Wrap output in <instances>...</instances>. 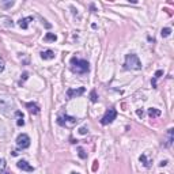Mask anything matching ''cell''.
Instances as JSON below:
<instances>
[{"mask_svg": "<svg viewBox=\"0 0 174 174\" xmlns=\"http://www.w3.org/2000/svg\"><path fill=\"white\" fill-rule=\"evenodd\" d=\"M136 114H137L139 117L142 118L143 116H144V112H143V110H140V109H137V110H136Z\"/></svg>", "mask_w": 174, "mask_h": 174, "instance_id": "cb8c5ba5", "label": "cell"}, {"mask_svg": "<svg viewBox=\"0 0 174 174\" xmlns=\"http://www.w3.org/2000/svg\"><path fill=\"white\" fill-rule=\"evenodd\" d=\"M139 160H140V162H142V163H143V166L150 167V162H148V160H147V156L144 155V154H143V155H140V156H139Z\"/></svg>", "mask_w": 174, "mask_h": 174, "instance_id": "5bb4252c", "label": "cell"}, {"mask_svg": "<svg viewBox=\"0 0 174 174\" xmlns=\"http://www.w3.org/2000/svg\"><path fill=\"white\" fill-rule=\"evenodd\" d=\"M15 116L18 117L16 125H18V127H22V125L25 124V121H23V113H22V112H19V110H16V112H15Z\"/></svg>", "mask_w": 174, "mask_h": 174, "instance_id": "7c38bea8", "label": "cell"}, {"mask_svg": "<svg viewBox=\"0 0 174 174\" xmlns=\"http://www.w3.org/2000/svg\"><path fill=\"white\" fill-rule=\"evenodd\" d=\"M3 6H4L6 8L12 7V6H14V1H7V3H3Z\"/></svg>", "mask_w": 174, "mask_h": 174, "instance_id": "603a6c76", "label": "cell"}, {"mask_svg": "<svg viewBox=\"0 0 174 174\" xmlns=\"http://www.w3.org/2000/svg\"><path fill=\"white\" fill-rule=\"evenodd\" d=\"M160 34H162V37H169V36L171 34V29H170V27H165V29H162Z\"/></svg>", "mask_w": 174, "mask_h": 174, "instance_id": "9a60e30c", "label": "cell"}, {"mask_svg": "<svg viewBox=\"0 0 174 174\" xmlns=\"http://www.w3.org/2000/svg\"><path fill=\"white\" fill-rule=\"evenodd\" d=\"M84 91H86L84 87H79V89H68L67 90V98H68V100H71V98H76V97L82 95Z\"/></svg>", "mask_w": 174, "mask_h": 174, "instance_id": "8992f818", "label": "cell"}, {"mask_svg": "<svg viewBox=\"0 0 174 174\" xmlns=\"http://www.w3.org/2000/svg\"><path fill=\"white\" fill-rule=\"evenodd\" d=\"M57 124L61 125V127H65V128H72L74 125L78 124V118L71 117V116H59L57 117Z\"/></svg>", "mask_w": 174, "mask_h": 174, "instance_id": "3957f363", "label": "cell"}, {"mask_svg": "<svg viewBox=\"0 0 174 174\" xmlns=\"http://www.w3.org/2000/svg\"><path fill=\"white\" fill-rule=\"evenodd\" d=\"M41 59L42 60H52V59H54V52L53 50H44V52H41Z\"/></svg>", "mask_w": 174, "mask_h": 174, "instance_id": "30bf717a", "label": "cell"}, {"mask_svg": "<svg viewBox=\"0 0 174 174\" xmlns=\"http://www.w3.org/2000/svg\"><path fill=\"white\" fill-rule=\"evenodd\" d=\"M167 165V160H162V162H160V166H166Z\"/></svg>", "mask_w": 174, "mask_h": 174, "instance_id": "484cf974", "label": "cell"}, {"mask_svg": "<svg viewBox=\"0 0 174 174\" xmlns=\"http://www.w3.org/2000/svg\"><path fill=\"white\" fill-rule=\"evenodd\" d=\"M6 167H7L6 159H0V174H3V171L6 170Z\"/></svg>", "mask_w": 174, "mask_h": 174, "instance_id": "ac0fdd59", "label": "cell"}, {"mask_svg": "<svg viewBox=\"0 0 174 174\" xmlns=\"http://www.w3.org/2000/svg\"><path fill=\"white\" fill-rule=\"evenodd\" d=\"M16 166H18V169H21V170L23 171H34V167L32 166V165H29L27 160H19L18 163H16Z\"/></svg>", "mask_w": 174, "mask_h": 174, "instance_id": "52a82bcc", "label": "cell"}, {"mask_svg": "<svg viewBox=\"0 0 174 174\" xmlns=\"http://www.w3.org/2000/svg\"><path fill=\"white\" fill-rule=\"evenodd\" d=\"M71 69L76 74H87L90 71V64L87 60H82L78 57H72L71 59Z\"/></svg>", "mask_w": 174, "mask_h": 174, "instance_id": "6da1fadb", "label": "cell"}, {"mask_svg": "<svg viewBox=\"0 0 174 174\" xmlns=\"http://www.w3.org/2000/svg\"><path fill=\"white\" fill-rule=\"evenodd\" d=\"M21 60L23 61L25 64H27V63H29V57L26 56V54H21Z\"/></svg>", "mask_w": 174, "mask_h": 174, "instance_id": "ffe728a7", "label": "cell"}, {"mask_svg": "<svg viewBox=\"0 0 174 174\" xmlns=\"http://www.w3.org/2000/svg\"><path fill=\"white\" fill-rule=\"evenodd\" d=\"M4 67H6V63H4V60L1 59V57H0V72H3Z\"/></svg>", "mask_w": 174, "mask_h": 174, "instance_id": "d6986e66", "label": "cell"}, {"mask_svg": "<svg viewBox=\"0 0 174 174\" xmlns=\"http://www.w3.org/2000/svg\"><path fill=\"white\" fill-rule=\"evenodd\" d=\"M97 165H98V162L95 160V162H94V166H92V170H97Z\"/></svg>", "mask_w": 174, "mask_h": 174, "instance_id": "4316f807", "label": "cell"}, {"mask_svg": "<svg viewBox=\"0 0 174 174\" xmlns=\"http://www.w3.org/2000/svg\"><path fill=\"white\" fill-rule=\"evenodd\" d=\"M26 107L29 109V112L32 114H38L39 113V106L36 102H27L26 103Z\"/></svg>", "mask_w": 174, "mask_h": 174, "instance_id": "9c48e42d", "label": "cell"}, {"mask_svg": "<svg viewBox=\"0 0 174 174\" xmlns=\"http://www.w3.org/2000/svg\"><path fill=\"white\" fill-rule=\"evenodd\" d=\"M44 39H45V41H53L54 42V41L57 39V36L56 34H53V33H46V36H45V38Z\"/></svg>", "mask_w": 174, "mask_h": 174, "instance_id": "4fadbf2b", "label": "cell"}, {"mask_svg": "<svg viewBox=\"0 0 174 174\" xmlns=\"http://www.w3.org/2000/svg\"><path fill=\"white\" fill-rule=\"evenodd\" d=\"M162 75H163V71H162V69H159V71H156V72H155V76H154V79L160 78Z\"/></svg>", "mask_w": 174, "mask_h": 174, "instance_id": "44dd1931", "label": "cell"}, {"mask_svg": "<svg viewBox=\"0 0 174 174\" xmlns=\"http://www.w3.org/2000/svg\"><path fill=\"white\" fill-rule=\"evenodd\" d=\"M78 155H79V158H82V159H86V158H87V154H86V151L82 148V147H79L78 148Z\"/></svg>", "mask_w": 174, "mask_h": 174, "instance_id": "2e32d148", "label": "cell"}, {"mask_svg": "<svg viewBox=\"0 0 174 174\" xmlns=\"http://www.w3.org/2000/svg\"><path fill=\"white\" fill-rule=\"evenodd\" d=\"M90 100H91V102H98V97H97V91L95 90H92L91 92H90Z\"/></svg>", "mask_w": 174, "mask_h": 174, "instance_id": "e0dca14e", "label": "cell"}, {"mask_svg": "<svg viewBox=\"0 0 174 174\" xmlns=\"http://www.w3.org/2000/svg\"><path fill=\"white\" fill-rule=\"evenodd\" d=\"M16 146L22 150H26L30 147V137H29L26 133H21V135L16 137Z\"/></svg>", "mask_w": 174, "mask_h": 174, "instance_id": "5b68a950", "label": "cell"}, {"mask_svg": "<svg viewBox=\"0 0 174 174\" xmlns=\"http://www.w3.org/2000/svg\"><path fill=\"white\" fill-rule=\"evenodd\" d=\"M6 174H11V173H6Z\"/></svg>", "mask_w": 174, "mask_h": 174, "instance_id": "f1b7e54d", "label": "cell"}, {"mask_svg": "<svg viewBox=\"0 0 174 174\" xmlns=\"http://www.w3.org/2000/svg\"><path fill=\"white\" fill-rule=\"evenodd\" d=\"M87 128H84V127H82V128L79 129V133H80V135H86V133H87Z\"/></svg>", "mask_w": 174, "mask_h": 174, "instance_id": "7402d4cb", "label": "cell"}, {"mask_svg": "<svg viewBox=\"0 0 174 174\" xmlns=\"http://www.w3.org/2000/svg\"><path fill=\"white\" fill-rule=\"evenodd\" d=\"M71 174H79V173H76V171H72V173Z\"/></svg>", "mask_w": 174, "mask_h": 174, "instance_id": "83f0119b", "label": "cell"}, {"mask_svg": "<svg viewBox=\"0 0 174 174\" xmlns=\"http://www.w3.org/2000/svg\"><path fill=\"white\" fill-rule=\"evenodd\" d=\"M116 117H117V110L114 109V107H110L106 113H105V116L102 117V120H101V124H102V125L112 124V122L116 120Z\"/></svg>", "mask_w": 174, "mask_h": 174, "instance_id": "277c9868", "label": "cell"}, {"mask_svg": "<svg viewBox=\"0 0 174 174\" xmlns=\"http://www.w3.org/2000/svg\"><path fill=\"white\" fill-rule=\"evenodd\" d=\"M125 69H135L139 71L142 69V61L139 60V57L135 53H129L125 56V63H124Z\"/></svg>", "mask_w": 174, "mask_h": 174, "instance_id": "7a4b0ae2", "label": "cell"}, {"mask_svg": "<svg viewBox=\"0 0 174 174\" xmlns=\"http://www.w3.org/2000/svg\"><path fill=\"white\" fill-rule=\"evenodd\" d=\"M160 114H162V112H160L159 109H156V107H150V109H148V116H150L151 118L159 117Z\"/></svg>", "mask_w": 174, "mask_h": 174, "instance_id": "8fae6325", "label": "cell"}, {"mask_svg": "<svg viewBox=\"0 0 174 174\" xmlns=\"http://www.w3.org/2000/svg\"><path fill=\"white\" fill-rule=\"evenodd\" d=\"M30 22H33V16H26V18L19 19L18 25H19V27H21V29L26 30V29L29 27V23H30Z\"/></svg>", "mask_w": 174, "mask_h": 174, "instance_id": "ba28073f", "label": "cell"}, {"mask_svg": "<svg viewBox=\"0 0 174 174\" xmlns=\"http://www.w3.org/2000/svg\"><path fill=\"white\" fill-rule=\"evenodd\" d=\"M22 78H23V80H26V79L29 78V74H27V72H25V74L22 75Z\"/></svg>", "mask_w": 174, "mask_h": 174, "instance_id": "d4e9b609", "label": "cell"}]
</instances>
